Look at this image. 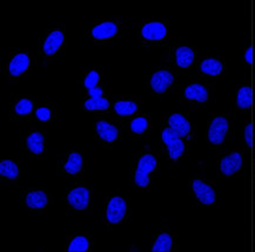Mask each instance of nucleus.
Segmentation results:
<instances>
[{"label":"nucleus","mask_w":255,"mask_h":252,"mask_svg":"<svg viewBox=\"0 0 255 252\" xmlns=\"http://www.w3.org/2000/svg\"><path fill=\"white\" fill-rule=\"evenodd\" d=\"M243 163V155L240 153H232L221 160L220 170L225 176H233L241 169Z\"/></svg>","instance_id":"obj_6"},{"label":"nucleus","mask_w":255,"mask_h":252,"mask_svg":"<svg viewBox=\"0 0 255 252\" xmlns=\"http://www.w3.org/2000/svg\"><path fill=\"white\" fill-rule=\"evenodd\" d=\"M0 174L9 179H15L19 175V168L15 162L11 160H4L0 162Z\"/></svg>","instance_id":"obj_23"},{"label":"nucleus","mask_w":255,"mask_h":252,"mask_svg":"<svg viewBox=\"0 0 255 252\" xmlns=\"http://www.w3.org/2000/svg\"><path fill=\"white\" fill-rule=\"evenodd\" d=\"M194 51L187 46H181L175 51V61L180 68H188L194 61Z\"/></svg>","instance_id":"obj_16"},{"label":"nucleus","mask_w":255,"mask_h":252,"mask_svg":"<svg viewBox=\"0 0 255 252\" xmlns=\"http://www.w3.org/2000/svg\"><path fill=\"white\" fill-rule=\"evenodd\" d=\"M100 80V75L96 71H91L90 73L87 74V77L85 78L84 84L87 89H92V88H96L98 83Z\"/></svg>","instance_id":"obj_29"},{"label":"nucleus","mask_w":255,"mask_h":252,"mask_svg":"<svg viewBox=\"0 0 255 252\" xmlns=\"http://www.w3.org/2000/svg\"><path fill=\"white\" fill-rule=\"evenodd\" d=\"M32 109H33V103H32V101H29L27 99L20 100L14 107L15 113H17L18 115H27V114L32 112Z\"/></svg>","instance_id":"obj_28"},{"label":"nucleus","mask_w":255,"mask_h":252,"mask_svg":"<svg viewBox=\"0 0 255 252\" xmlns=\"http://www.w3.org/2000/svg\"><path fill=\"white\" fill-rule=\"evenodd\" d=\"M26 205L31 209H42L47 204V195L44 191H32L26 196Z\"/></svg>","instance_id":"obj_18"},{"label":"nucleus","mask_w":255,"mask_h":252,"mask_svg":"<svg viewBox=\"0 0 255 252\" xmlns=\"http://www.w3.org/2000/svg\"><path fill=\"white\" fill-rule=\"evenodd\" d=\"M97 132L98 135L100 136V139L106 141V142H113V141L117 140L118 135H119L117 127L106 122V121H99V122H97Z\"/></svg>","instance_id":"obj_14"},{"label":"nucleus","mask_w":255,"mask_h":252,"mask_svg":"<svg viewBox=\"0 0 255 252\" xmlns=\"http://www.w3.org/2000/svg\"><path fill=\"white\" fill-rule=\"evenodd\" d=\"M29 66V58L26 53H19L12 59L9 62L8 71L13 77H19L24 73L25 71H27Z\"/></svg>","instance_id":"obj_12"},{"label":"nucleus","mask_w":255,"mask_h":252,"mask_svg":"<svg viewBox=\"0 0 255 252\" xmlns=\"http://www.w3.org/2000/svg\"><path fill=\"white\" fill-rule=\"evenodd\" d=\"M26 146L31 153L39 155L44 152V136L40 133H32L26 140Z\"/></svg>","instance_id":"obj_21"},{"label":"nucleus","mask_w":255,"mask_h":252,"mask_svg":"<svg viewBox=\"0 0 255 252\" xmlns=\"http://www.w3.org/2000/svg\"><path fill=\"white\" fill-rule=\"evenodd\" d=\"M169 128L178 134L180 137L187 136L191 132V124L182 114H173L168 120Z\"/></svg>","instance_id":"obj_10"},{"label":"nucleus","mask_w":255,"mask_h":252,"mask_svg":"<svg viewBox=\"0 0 255 252\" xmlns=\"http://www.w3.org/2000/svg\"><path fill=\"white\" fill-rule=\"evenodd\" d=\"M185 97L198 102H206L208 100L207 88L200 84H193L185 89Z\"/></svg>","instance_id":"obj_13"},{"label":"nucleus","mask_w":255,"mask_h":252,"mask_svg":"<svg viewBox=\"0 0 255 252\" xmlns=\"http://www.w3.org/2000/svg\"><path fill=\"white\" fill-rule=\"evenodd\" d=\"M148 127V121L146 117H136L130 122V130L134 134H142Z\"/></svg>","instance_id":"obj_27"},{"label":"nucleus","mask_w":255,"mask_h":252,"mask_svg":"<svg viewBox=\"0 0 255 252\" xmlns=\"http://www.w3.org/2000/svg\"><path fill=\"white\" fill-rule=\"evenodd\" d=\"M90 247L87 238L84 236H78V237L72 240V242L68 245V252H86Z\"/></svg>","instance_id":"obj_26"},{"label":"nucleus","mask_w":255,"mask_h":252,"mask_svg":"<svg viewBox=\"0 0 255 252\" xmlns=\"http://www.w3.org/2000/svg\"><path fill=\"white\" fill-rule=\"evenodd\" d=\"M245 59H246L248 64H252V62H253V48L252 47L248 48L246 53H245Z\"/></svg>","instance_id":"obj_33"},{"label":"nucleus","mask_w":255,"mask_h":252,"mask_svg":"<svg viewBox=\"0 0 255 252\" xmlns=\"http://www.w3.org/2000/svg\"><path fill=\"white\" fill-rule=\"evenodd\" d=\"M253 103V90L251 87H241L238 91L237 104L240 109H250Z\"/></svg>","instance_id":"obj_19"},{"label":"nucleus","mask_w":255,"mask_h":252,"mask_svg":"<svg viewBox=\"0 0 255 252\" xmlns=\"http://www.w3.org/2000/svg\"><path fill=\"white\" fill-rule=\"evenodd\" d=\"M174 81V77L171 72L168 71H158L152 75L151 78V87L155 93H165Z\"/></svg>","instance_id":"obj_8"},{"label":"nucleus","mask_w":255,"mask_h":252,"mask_svg":"<svg viewBox=\"0 0 255 252\" xmlns=\"http://www.w3.org/2000/svg\"><path fill=\"white\" fill-rule=\"evenodd\" d=\"M156 159L151 154H146L143 155L138 162V169L135 171V176H134V182L135 184L140 186V188H146L149 184V172L156 168Z\"/></svg>","instance_id":"obj_1"},{"label":"nucleus","mask_w":255,"mask_h":252,"mask_svg":"<svg viewBox=\"0 0 255 252\" xmlns=\"http://www.w3.org/2000/svg\"><path fill=\"white\" fill-rule=\"evenodd\" d=\"M138 109V104L132 101H119L114 104V110L117 114L122 116H129L133 115Z\"/></svg>","instance_id":"obj_24"},{"label":"nucleus","mask_w":255,"mask_h":252,"mask_svg":"<svg viewBox=\"0 0 255 252\" xmlns=\"http://www.w3.org/2000/svg\"><path fill=\"white\" fill-rule=\"evenodd\" d=\"M228 132V121L224 116L214 117L208 128V141L214 146L224 143Z\"/></svg>","instance_id":"obj_3"},{"label":"nucleus","mask_w":255,"mask_h":252,"mask_svg":"<svg viewBox=\"0 0 255 252\" xmlns=\"http://www.w3.org/2000/svg\"><path fill=\"white\" fill-rule=\"evenodd\" d=\"M118 32V27L116 24L111 21L103 22V24L96 26L92 29L93 38L98 39V40H105V39H110L114 37Z\"/></svg>","instance_id":"obj_15"},{"label":"nucleus","mask_w":255,"mask_h":252,"mask_svg":"<svg viewBox=\"0 0 255 252\" xmlns=\"http://www.w3.org/2000/svg\"><path fill=\"white\" fill-rule=\"evenodd\" d=\"M88 93H90L91 97H101L103 95V89L99 87L92 88V89H88Z\"/></svg>","instance_id":"obj_32"},{"label":"nucleus","mask_w":255,"mask_h":252,"mask_svg":"<svg viewBox=\"0 0 255 252\" xmlns=\"http://www.w3.org/2000/svg\"><path fill=\"white\" fill-rule=\"evenodd\" d=\"M126 202L122 197H113L107 205L106 217L112 224H118L123 221L126 214Z\"/></svg>","instance_id":"obj_5"},{"label":"nucleus","mask_w":255,"mask_h":252,"mask_svg":"<svg viewBox=\"0 0 255 252\" xmlns=\"http://www.w3.org/2000/svg\"><path fill=\"white\" fill-rule=\"evenodd\" d=\"M110 107V102L107 99L101 97H91L85 102V108L87 110H106Z\"/></svg>","instance_id":"obj_25"},{"label":"nucleus","mask_w":255,"mask_h":252,"mask_svg":"<svg viewBox=\"0 0 255 252\" xmlns=\"http://www.w3.org/2000/svg\"><path fill=\"white\" fill-rule=\"evenodd\" d=\"M65 40L64 33L60 31H53L52 33L46 38L44 42V52L47 55H53L57 53L59 48L61 47L63 42Z\"/></svg>","instance_id":"obj_11"},{"label":"nucleus","mask_w":255,"mask_h":252,"mask_svg":"<svg viewBox=\"0 0 255 252\" xmlns=\"http://www.w3.org/2000/svg\"><path fill=\"white\" fill-rule=\"evenodd\" d=\"M83 168V156L78 153H71L66 165L64 166L65 171L70 175H76Z\"/></svg>","instance_id":"obj_20"},{"label":"nucleus","mask_w":255,"mask_h":252,"mask_svg":"<svg viewBox=\"0 0 255 252\" xmlns=\"http://www.w3.org/2000/svg\"><path fill=\"white\" fill-rule=\"evenodd\" d=\"M172 244H173V241H172L171 235L163 232V234H160L158 237H156V241L154 245H153L152 251L153 252H169L172 250Z\"/></svg>","instance_id":"obj_22"},{"label":"nucleus","mask_w":255,"mask_h":252,"mask_svg":"<svg viewBox=\"0 0 255 252\" xmlns=\"http://www.w3.org/2000/svg\"><path fill=\"white\" fill-rule=\"evenodd\" d=\"M161 139L166 146H167L169 157L172 160L180 159L182 156V154L185 152V143L182 142L181 137H180L178 134H176L174 130L171 128H166L162 130Z\"/></svg>","instance_id":"obj_2"},{"label":"nucleus","mask_w":255,"mask_h":252,"mask_svg":"<svg viewBox=\"0 0 255 252\" xmlns=\"http://www.w3.org/2000/svg\"><path fill=\"white\" fill-rule=\"evenodd\" d=\"M67 202L76 210H85L90 203V190L84 186L73 189L67 196Z\"/></svg>","instance_id":"obj_7"},{"label":"nucleus","mask_w":255,"mask_h":252,"mask_svg":"<svg viewBox=\"0 0 255 252\" xmlns=\"http://www.w3.org/2000/svg\"><path fill=\"white\" fill-rule=\"evenodd\" d=\"M200 71L204 74L211 75V77H217V75L221 74L222 71H224V65L218 59H206V60L201 62Z\"/></svg>","instance_id":"obj_17"},{"label":"nucleus","mask_w":255,"mask_h":252,"mask_svg":"<svg viewBox=\"0 0 255 252\" xmlns=\"http://www.w3.org/2000/svg\"><path fill=\"white\" fill-rule=\"evenodd\" d=\"M245 141L250 148L253 147V126L251 123L247 124L246 128H245Z\"/></svg>","instance_id":"obj_31"},{"label":"nucleus","mask_w":255,"mask_h":252,"mask_svg":"<svg viewBox=\"0 0 255 252\" xmlns=\"http://www.w3.org/2000/svg\"><path fill=\"white\" fill-rule=\"evenodd\" d=\"M142 37L147 39V40L152 41H159L162 40L163 38L167 34V28L166 26L161 24V22L153 21L149 24H146L141 29Z\"/></svg>","instance_id":"obj_9"},{"label":"nucleus","mask_w":255,"mask_h":252,"mask_svg":"<svg viewBox=\"0 0 255 252\" xmlns=\"http://www.w3.org/2000/svg\"><path fill=\"white\" fill-rule=\"evenodd\" d=\"M35 116L38 117V120H40V121H42V122H45V121L50 120L51 110L46 107L38 108V109L35 110Z\"/></svg>","instance_id":"obj_30"},{"label":"nucleus","mask_w":255,"mask_h":252,"mask_svg":"<svg viewBox=\"0 0 255 252\" xmlns=\"http://www.w3.org/2000/svg\"><path fill=\"white\" fill-rule=\"evenodd\" d=\"M192 189L194 192L195 197L199 199L201 204L211 205L214 204L217 201V195H215L214 189L207 183L202 182L201 179H194L192 183Z\"/></svg>","instance_id":"obj_4"}]
</instances>
